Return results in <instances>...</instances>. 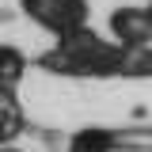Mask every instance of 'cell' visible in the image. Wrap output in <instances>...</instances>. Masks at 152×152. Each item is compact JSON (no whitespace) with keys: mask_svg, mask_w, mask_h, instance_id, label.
<instances>
[{"mask_svg":"<svg viewBox=\"0 0 152 152\" xmlns=\"http://www.w3.org/2000/svg\"><path fill=\"white\" fill-rule=\"evenodd\" d=\"M19 8L57 38H69L88 27V0H19Z\"/></svg>","mask_w":152,"mask_h":152,"instance_id":"7a4b0ae2","label":"cell"},{"mask_svg":"<svg viewBox=\"0 0 152 152\" xmlns=\"http://www.w3.org/2000/svg\"><path fill=\"white\" fill-rule=\"evenodd\" d=\"M0 152H23V148H15V145H4V148H0Z\"/></svg>","mask_w":152,"mask_h":152,"instance_id":"9c48e42d","label":"cell"},{"mask_svg":"<svg viewBox=\"0 0 152 152\" xmlns=\"http://www.w3.org/2000/svg\"><path fill=\"white\" fill-rule=\"evenodd\" d=\"M23 133H27L23 110H0V148H4V145H15Z\"/></svg>","mask_w":152,"mask_h":152,"instance_id":"52a82bcc","label":"cell"},{"mask_svg":"<svg viewBox=\"0 0 152 152\" xmlns=\"http://www.w3.org/2000/svg\"><path fill=\"white\" fill-rule=\"evenodd\" d=\"M0 110H23L19 107V88L4 84V80H0Z\"/></svg>","mask_w":152,"mask_h":152,"instance_id":"ba28073f","label":"cell"},{"mask_svg":"<svg viewBox=\"0 0 152 152\" xmlns=\"http://www.w3.org/2000/svg\"><path fill=\"white\" fill-rule=\"evenodd\" d=\"M38 69L53 76H88V80L126 76V46L107 42L91 27H84L69 38H57L53 50L38 57Z\"/></svg>","mask_w":152,"mask_h":152,"instance_id":"6da1fadb","label":"cell"},{"mask_svg":"<svg viewBox=\"0 0 152 152\" xmlns=\"http://www.w3.org/2000/svg\"><path fill=\"white\" fill-rule=\"evenodd\" d=\"M126 76L129 80L152 76V46H126Z\"/></svg>","mask_w":152,"mask_h":152,"instance_id":"8992f818","label":"cell"},{"mask_svg":"<svg viewBox=\"0 0 152 152\" xmlns=\"http://www.w3.org/2000/svg\"><path fill=\"white\" fill-rule=\"evenodd\" d=\"M65 152H118V129L107 126H84L69 137Z\"/></svg>","mask_w":152,"mask_h":152,"instance_id":"277c9868","label":"cell"},{"mask_svg":"<svg viewBox=\"0 0 152 152\" xmlns=\"http://www.w3.org/2000/svg\"><path fill=\"white\" fill-rule=\"evenodd\" d=\"M110 34L122 46H152V8H114Z\"/></svg>","mask_w":152,"mask_h":152,"instance_id":"3957f363","label":"cell"},{"mask_svg":"<svg viewBox=\"0 0 152 152\" xmlns=\"http://www.w3.org/2000/svg\"><path fill=\"white\" fill-rule=\"evenodd\" d=\"M27 69H31L27 53H23L19 46L0 42V80H4V84H12V88H19V84H23V76H27Z\"/></svg>","mask_w":152,"mask_h":152,"instance_id":"5b68a950","label":"cell"},{"mask_svg":"<svg viewBox=\"0 0 152 152\" xmlns=\"http://www.w3.org/2000/svg\"><path fill=\"white\" fill-rule=\"evenodd\" d=\"M148 8H152V4H148Z\"/></svg>","mask_w":152,"mask_h":152,"instance_id":"30bf717a","label":"cell"}]
</instances>
